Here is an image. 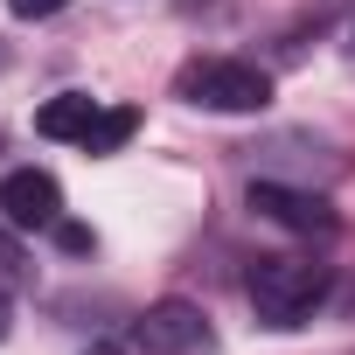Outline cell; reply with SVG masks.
<instances>
[{"label":"cell","mask_w":355,"mask_h":355,"mask_svg":"<svg viewBox=\"0 0 355 355\" xmlns=\"http://www.w3.org/2000/svg\"><path fill=\"white\" fill-rule=\"evenodd\" d=\"M91 355H119V348H91Z\"/></svg>","instance_id":"obj_12"},{"label":"cell","mask_w":355,"mask_h":355,"mask_svg":"<svg viewBox=\"0 0 355 355\" xmlns=\"http://www.w3.org/2000/svg\"><path fill=\"white\" fill-rule=\"evenodd\" d=\"M70 0H8V15L15 21H49V15H63Z\"/></svg>","instance_id":"obj_9"},{"label":"cell","mask_w":355,"mask_h":355,"mask_svg":"<svg viewBox=\"0 0 355 355\" xmlns=\"http://www.w3.org/2000/svg\"><path fill=\"white\" fill-rule=\"evenodd\" d=\"M251 209H258L265 223H279V230H300V237H334V230H341V216H334L327 196L286 189V182H251Z\"/></svg>","instance_id":"obj_4"},{"label":"cell","mask_w":355,"mask_h":355,"mask_svg":"<svg viewBox=\"0 0 355 355\" xmlns=\"http://www.w3.org/2000/svg\"><path fill=\"white\" fill-rule=\"evenodd\" d=\"M132 132H139V112H132V105H112V112H98V125L84 132V153H119Z\"/></svg>","instance_id":"obj_7"},{"label":"cell","mask_w":355,"mask_h":355,"mask_svg":"<svg viewBox=\"0 0 355 355\" xmlns=\"http://www.w3.org/2000/svg\"><path fill=\"white\" fill-rule=\"evenodd\" d=\"M0 216H8L15 230H56L63 223V189L49 167H21L0 182Z\"/></svg>","instance_id":"obj_5"},{"label":"cell","mask_w":355,"mask_h":355,"mask_svg":"<svg viewBox=\"0 0 355 355\" xmlns=\"http://www.w3.org/2000/svg\"><path fill=\"white\" fill-rule=\"evenodd\" d=\"M327 286H334V272H327L320 258H306V251H272V258H258L251 279H244V293H251V306H258L265 327H300V320H313V306L327 300Z\"/></svg>","instance_id":"obj_1"},{"label":"cell","mask_w":355,"mask_h":355,"mask_svg":"<svg viewBox=\"0 0 355 355\" xmlns=\"http://www.w3.org/2000/svg\"><path fill=\"white\" fill-rule=\"evenodd\" d=\"M209 313L196 300H153L132 327V348L139 355H209Z\"/></svg>","instance_id":"obj_3"},{"label":"cell","mask_w":355,"mask_h":355,"mask_svg":"<svg viewBox=\"0 0 355 355\" xmlns=\"http://www.w3.org/2000/svg\"><path fill=\"white\" fill-rule=\"evenodd\" d=\"M98 112H105L98 98H84V91H63V98H49V105L35 112V132H42V139H77V146H84V132L98 125Z\"/></svg>","instance_id":"obj_6"},{"label":"cell","mask_w":355,"mask_h":355,"mask_svg":"<svg viewBox=\"0 0 355 355\" xmlns=\"http://www.w3.org/2000/svg\"><path fill=\"white\" fill-rule=\"evenodd\" d=\"M182 98L202 105V112H265V105H272V77H265L258 63L209 56V63H189V70H182Z\"/></svg>","instance_id":"obj_2"},{"label":"cell","mask_w":355,"mask_h":355,"mask_svg":"<svg viewBox=\"0 0 355 355\" xmlns=\"http://www.w3.org/2000/svg\"><path fill=\"white\" fill-rule=\"evenodd\" d=\"M56 244H63V251H70V258H84V251H91V244H98V237H91V230H84V223H56Z\"/></svg>","instance_id":"obj_10"},{"label":"cell","mask_w":355,"mask_h":355,"mask_svg":"<svg viewBox=\"0 0 355 355\" xmlns=\"http://www.w3.org/2000/svg\"><path fill=\"white\" fill-rule=\"evenodd\" d=\"M28 279V258H21V244H15V223L0 216V293H15Z\"/></svg>","instance_id":"obj_8"},{"label":"cell","mask_w":355,"mask_h":355,"mask_svg":"<svg viewBox=\"0 0 355 355\" xmlns=\"http://www.w3.org/2000/svg\"><path fill=\"white\" fill-rule=\"evenodd\" d=\"M0 341H8V300H0Z\"/></svg>","instance_id":"obj_11"}]
</instances>
